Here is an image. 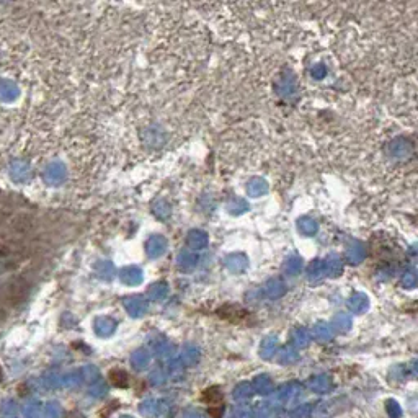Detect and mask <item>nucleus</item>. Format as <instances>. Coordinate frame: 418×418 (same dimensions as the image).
Returning a JSON list of instances; mask_svg holds the SVG:
<instances>
[{
    "instance_id": "f257e3e1",
    "label": "nucleus",
    "mask_w": 418,
    "mask_h": 418,
    "mask_svg": "<svg viewBox=\"0 0 418 418\" xmlns=\"http://www.w3.org/2000/svg\"><path fill=\"white\" fill-rule=\"evenodd\" d=\"M201 400L208 405V409L209 407L224 405V395H222V392L217 386H211V387H208V389L203 390Z\"/></svg>"
},
{
    "instance_id": "f03ea898",
    "label": "nucleus",
    "mask_w": 418,
    "mask_h": 418,
    "mask_svg": "<svg viewBox=\"0 0 418 418\" xmlns=\"http://www.w3.org/2000/svg\"><path fill=\"white\" fill-rule=\"evenodd\" d=\"M108 379H110L111 384H113L115 387H119V389H126V387H129V377H127V374L121 369L110 371Z\"/></svg>"
},
{
    "instance_id": "7ed1b4c3",
    "label": "nucleus",
    "mask_w": 418,
    "mask_h": 418,
    "mask_svg": "<svg viewBox=\"0 0 418 418\" xmlns=\"http://www.w3.org/2000/svg\"><path fill=\"white\" fill-rule=\"evenodd\" d=\"M115 409H119V402H111L110 405H106V407H103V409H101L100 412H98V417L100 418H106L108 417L111 412H113Z\"/></svg>"
},
{
    "instance_id": "20e7f679",
    "label": "nucleus",
    "mask_w": 418,
    "mask_h": 418,
    "mask_svg": "<svg viewBox=\"0 0 418 418\" xmlns=\"http://www.w3.org/2000/svg\"><path fill=\"white\" fill-rule=\"evenodd\" d=\"M208 414L211 418H222L224 415V405H219V407H209L208 409Z\"/></svg>"
},
{
    "instance_id": "39448f33",
    "label": "nucleus",
    "mask_w": 418,
    "mask_h": 418,
    "mask_svg": "<svg viewBox=\"0 0 418 418\" xmlns=\"http://www.w3.org/2000/svg\"><path fill=\"white\" fill-rule=\"evenodd\" d=\"M80 415H77V414H67L65 415V418H79Z\"/></svg>"
},
{
    "instance_id": "423d86ee",
    "label": "nucleus",
    "mask_w": 418,
    "mask_h": 418,
    "mask_svg": "<svg viewBox=\"0 0 418 418\" xmlns=\"http://www.w3.org/2000/svg\"><path fill=\"white\" fill-rule=\"evenodd\" d=\"M0 379H2V368H0Z\"/></svg>"
}]
</instances>
